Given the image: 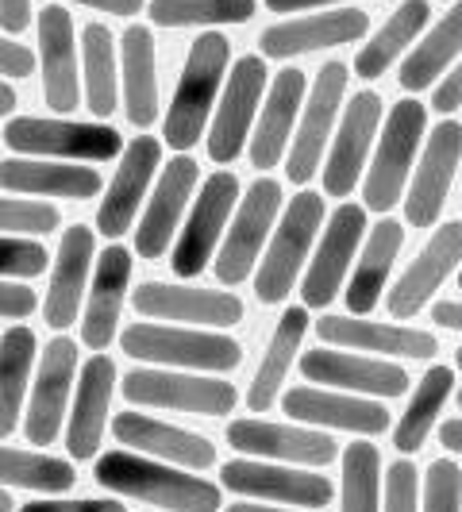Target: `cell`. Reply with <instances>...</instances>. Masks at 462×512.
Segmentation results:
<instances>
[{
    "label": "cell",
    "instance_id": "cell-1",
    "mask_svg": "<svg viewBox=\"0 0 462 512\" xmlns=\"http://www.w3.org/2000/svg\"><path fill=\"white\" fill-rule=\"evenodd\" d=\"M93 478L108 493L154 505L158 512H220V505H224L220 486H212L197 470H181L170 462L147 459V455H135L128 447L97 455Z\"/></svg>",
    "mask_w": 462,
    "mask_h": 512
},
{
    "label": "cell",
    "instance_id": "cell-2",
    "mask_svg": "<svg viewBox=\"0 0 462 512\" xmlns=\"http://www.w3.org/2000/svg\"><path fill=\"white\" fill-rule=\"evenodd\" d=\"M231 62V43L220 31H201V39L189 47V58L181 66L178 89H174V101L166 112V143L174 151H189L201 143L205 124L216 108V97L224 89V77H228Z\"/></svg>",
    "mask_w": 462,
    "mask_h": 512
},
{
    "label": "cell",
    "instance_id": "cell-3",
    "mask_svg": "<svg viewBox=\"0 0 462 512\" xmlns=\"http://www.w3.org/2000/svg\"><path fill=\"white\" fill-rule=\"evenodd\" d=\"M120 351L143 366L197 370V374H228L243 362V347L231 335L205 332V328H174L154 320L124 328Z\"/></svg>",
    "mask_w": 462,
    "mask_h": 512
},
{
    "label": "cell",
    "instance_id": "cell-4",
    "mask_svg": "<svg viewBox=\"0 0 462 512\" xmlns=\"http://www.w3.org/2000/svg\"><path fill=\"white\" fill-rule=\"evenodd\" d=\"M324 220H328L324 216V193L305 189V193H297L289 201V208L282 212V224H274L266 255L258 258V305H282V301H289V293H293V285H297L308 255H312V243L324 231Z\"/></svg>",
    "mask_w": 462,
    "mask_h": 512
},
{
    "label": "cell",
    "instance_id": "cell-5",
    "mask_svg": "<svg viewBox=\"0 0 462 512\" xmlns=\"http://www.w3.org/2000/svg\"><path fill=\"white\" fill-rule=\"evenodd\" d=\"M424 124L428 112L420 101H397L382 120L378 131V151L366 162V178H362V201L366 212H389L393 205L405 201L412 166H416V151L424 139Z\"/></svg>",
    "mask_w": 462,
    "mask_h": 512
},
{
    "label": "cell",
    "instance_id": "cell-6",
    "mask_svg": "<svg viewBox=\"0 0 462 512\" xmlns=\"http://www.w3.org/2000/svg\"><path fill=\"white\" fill-rule=\"evenodd\" d=\"M120 393L139 409H170L185 416H228L239 405L235 385L220 374L197 370H166V366H139L120 378Z\"/></svg>",
    "mask_w": 462,
    "mask_h": 512
},
{
    "label": "cell",
    "instance_id": "cell-7",
    "mask_svg": "<svg viewBox=\"0 0 462 512\" xmlns=\"http://www.w3.org/2000/svg\"><path fill=\"white\" fill-rule=\"evenodd\" d=\"M282 212V181L255 178L251 189L239 197V205L231 212V228L220 239V251L212 258L216 282L235 289L247 278H255L258 258H262V243L274 235V220Z\"/></svg>",
    "mask_w": 462,
    "mask_h": 512
},
{
    "label": "cell",
    "instance_id": "cell-8",
    "mask_svg": "<svg viewBox=\"0 0 462 512\" xmlns=\"http://www.w3.org/2000/svg\"><path fill=\"white\" fill-rule=\"evenodd\" d=\"M4 147L24 158H62V162H108L124 151V135L112 124H74L16 116L0 131Z\"/></svg>",
    "mask_w": 462,
    "mask_h": 512
},
{
    "label": "cell",
    "instance_id": "cell-9",
    "mask_svg": "<svg viewBox=\"0 0 462 512\" xmlns=\"http://www.w3.org/2000/svg\"><path fill=\"white\" fill-rule=\"evenodd\" d=\"M235 205H239V178L231 170H216V174H208L201 181L193 212L181 224L178 239H174V251H170V270L178 278H197L208 262L216 258Z\"/></svg>",
    "mask_w": 462,
    "mask_h": 512
},
{
    "label": "cell",
    "instance_id": "cell-10",
    "mask_svg": "<svg viewBox=\"0 0 462 512\" xmlns=\"http://www.w3.org/2000/svg\"><path fill=\"white\" fill-rule=\"evenodd\" d=\"M224 489L266 501V505H297V509L320 512L332 505V482L308 466H289V462H266V459H231L220 470Z\"/></svg>",
    "mask_w": 462,
    "mask_h": 512
},
{
    "label": "cell",
    "instance_id": "cell-11",
    "mask_svg": "<svg viewBox=\"0 0 462 512\" xmlns=\"http://www.w3.org/2000/svg\"><path fill=\"white\" fill-rule=\"evenodd\" d=\"M347 66L343 62H328L316 81H312V93H308L305 108H301V128L293 131V143L285 154V178L293 185H308V181L320 174L324 166V147L332 143L335 120H339V108L347 97Z\"/></svg>",
    "mask_w": 462,
    "mask_h": 512
},
{
    "label": "cell",
    "instance_id": "cell-12",
    "mask_svg": "<svg viewBox=\"0 0 462 512\" xmlns=\"http://www.w3.org/2000/svg\"><path fill=\"white\" fill-rule=\"evenodd\" d=\"M262 93H266V62H262V54L235 58L228 85H224V97L216 101L212 131H208V158L212 162L231 166L243 154V147L251 143Z\"/></svg>",
    "mask_w": 462,
    "mask_h": 512
},
{
    "label": "cell",
    "instance_id": "cell-13",
    "mask_svg": "<svg viewBox=\"0 0 462 512\" xmlns=\"http://www.w3.org/2000/svg\"><path fill=\"white\" fill-rule=\"evenodd\" d=\"M362 235H366V208L362 205L343 201L324 220L320 247H316V255L308 258L305 282H301L305 308H328L339 297V289L351 278V262L359 255Z\"/></svg>",
    "mask_w": 462,
    "mask_h": 512
},
{
    "label": "cell",
    "instance_id": "cell-14",
    "mask_svg": "<svg viewBox=\"0 0 462 512\" xmlns=\"http://www.w3.org/2000/svg\"><path fill=\"white\" fill-rule=\"evenodd\" d=\"M462 162V124L459 120H443L424 151H420V162L412 170L409 189H405V220L412 228H436L439 216H443V205H447V193L455 185V174H459Z\"/></svg>",
    "mask_w": 462,
    "mask_h": 512
},
{
    "label": "cell",
    "instance_id": "cell-15",
    "mask_svg": "<svg viewBox=\"0 0 462 512\" xmlns=\"http://www.w3.org/2000/svg\"><path fill=\"white\" fill-rule=\"evenodd\" d=\"M77 343L58 335L47 343L43 359H39V374L31 382V405L24 416V436L35 447H47L62 436V424L70 416V401H74L77 385Z\"/></svg>",
    "mask_w": 462,
    "mask_h": 512
},
{
    "label": "cell",
    "instance_id": "cell-16",
    "mask_svg": "<svg viewBox=\"0 0 462 512\" xmlns=\"http://www.w3.org/2000/svg\"><path fill=\"white\" fill-rule=\"evenodd\" d=\"M228 443L231 451L247 455V459H266V462H289V466H328L339 459V443L320 428H305V424H270V420H231L228 424Z\"/></svg>",
    "mask_w": 462,
    "mask_h": 512
},
{
    "label": "cell",
    "instance_id": "cell-17",
    "mask_svg": "<svg viewBox=\"0 0 462 512\" xmlns=\"http://www.w3.org/2000/svg\"><path fill=\"white\" fill-rule=\"evenodd\" d=\"M282 412L293 424L305 428H332V432H351V436H382L389 428V412L374 397L343 393V389H324V385H297L282 393Z\"/></svg>",
    "mask_w": 462,
    "mask_h": 512
},
{
    "label": "cell",
    "instance_id": "cell-18",
    "mask_svg": "<svg viewBox=\"0 0 462 512\" xmlns=\"http://www.w3.org/2000/svg\"><path fill=\"white\" fill-rule=\"evenodd\" d=\"M385 120V104L378 93L362 89L351 101L343 104V120L332 135V151L328 162L320 166L324 170V193L328 197H351L359 178L366 174V158L374 147V135L382 131Z\"/></svg>",
    "mask_w": 462,
    "mask_h": 512
},
{
    "label": "cell",
    "instance_id": "cell-19",
    "mask_svg": "<svg viewBox=\"0 0 462 512\" xmlns=\"http://www.w3.org/2000/svg\"><path fill=\"white\" fill-rule=\"evenodd\" d=\"M301 374L324 389H343L359 397H405L409 393V370L374 355H351L343 347H316L301 355Z\"/></svg>",
    "mask_w": 462,
    "mask_h": 512
},
{
    "label": "cell",
    "instance_id": "cell-20",
    "mask_svg": "<svg viewBox=\"0 0 462 512\" xmlns=\"http://www.w3.org/2000/svg\"><path fill=\"white\" fill-rule=\"evenodd\" d=\"M135 312L147 320H170L181 328H231L243 320V301L228 289L147 282L135 289Z\"/></svg>",
    "mask_w": 462,
    "mask_h": 512
},
{
    "label": "cell",
    "instance_id": "cell-21",
    "mask_svg": "<svg viewBox=\"0 0 462 512\" xmlns=\"http://www.w3.org/2000/svg\"><path fill=\"white\" fill-rule=\"evenodd\" d=\"M197 185H201V166L189 154H178V158H170V166H162L158 185L147 197V208H143L139 228H135V251H139V258L158 262L170 251V239L181 231V216H185L189 197L197 193Z\"/></svg>",
    "mask_w": 462,
    "mask_h": 512
},
{
    "label": "cell",
    "instance_id": "cell-22",
    "mask_svg": "<svg viewBox=\"0 0 462 512\" xmlns=\"http://www.w3.org/2000/svg\"><path fill=\"white\" fill-rule=\"evenodd\" d=\"M162 166V143L154 135H135L128 147H124V158L116 166V174L104 189L101 205H97V231L104 239H120L135 228V216H139V205L151 189L154 174Z\"/></svg>",
    "mask_w": 462,
    "mask_h": 512
},
{
    "label": "cell",
    "instance_id": "cell-23",
    "mask_svg": "<svg viewBox=\"0 0 462 512\" xmlns=\"http://www.w3.org/2000/svg\"><path fill=\"white\" fill-rule=\"evenodd\" d=\"M462 266V220H447L443 228L432 231V239L424 243V251L412 258L409 270L397 278L389 289V316L393 320H412L420 308L439 293V285L447 282Z\"/></svg>",
    "mask_w": 462,
    "mask_h": 512
},
{
    "label": "cell",
    "instance_id": "cell-24",
    "mask_svg": "<svg viewBox=\"0 0 462 512\" xmlns=\"http://www.w3.org/2000/svg\"><path fill=\"white\" fill-rule=\"evenodd\" d=\"M112 393H116V362L108 359L104 351H97L77 370V389L74 401H70V416H66V451H70V459H97L104 428H108Z\"/></svg>",
    "mask_w": 462,
    "mask_h": 512
},
{
    "label": "cell",
    "instance_id": "cell-25",
    "mask_svg": "<svg viewBox=\"0 0 462 512\" xmlns=\"http://www.w3.org/2000/svg\"><path fill=\"white\" fill-rule=\"evenodd\" d=\"M320 343L343 347V351H362L374 359H436L439 339L432 332H416L405 324H382L366 316H324L316 320Z\"/></svg>",
    "mask_w": 462,
    "mask_h": 512
},
{
    "label": "cell",
    "instance_id": "cell-26",
    "mask_svg": "<svg viewBox=\"0 0 462 512\" xmlns=\"http://www.w3.org/2000/svg\"><path fill=\"white\" fill-rule=\"evenodd\" d=\"M112 436L116 443H124L135 455H147V459L170 462V466H181V470H208L216 466V443L208 436H197V432H185V428H174L166 420H154L147 412H116L112 420Z\"/></svg>",
    "mask_w": 462,
    "mask_h": 512
},
{
    "label": "cell",
    "instance_id": "cell-27",
    "mask_svg": "<svg viewBox=\"0 0 462 512\" xmlns=\"http://www.w3.org/2000/svg\"><path fill=\"white\" fill-rule=\"evenodd\" d=\"M93 262H97V235L85 224L62 231V247L54 255L51 282H47V301L43 316L54 332H66L77 324V308L85 305L89 278H93Z\"/></svg>",
    "mask_w": 462,
    "mask_h": 512
},
{
    "label": "cell",
    "instance_id": "cell-28",
    "mask_svg": "<svg viewBox=\"0 0 462 512\" xmlns=\"http://www.w3.org/2000/svg\"><path fill=\"white\" fill-rule=\"evenodd\" d=\"M366 27H370V16L359 8H332V12H312V16L266 27L258 35V47H262V58H297V54L359 43Z\"/></svg>",
    "mask_w": 462,
    "mask_h": 512
},
{
    "label": "cell",
    "instance_id": "cell-29",
    "mask_svg": "<svg viewBox=\"0 0 462 512\" xmlns=\"http://www.w3.org/2000/svg\"><path fill=\"white\" fill-rule=\"evenodd\" d=\"M131 258L128 247L112 243L97 255L93 266V278H89V293H85V312H81V343L89 351H104L116 328H120V312L128 301V285H131Z\"/></svg>",
    "mask_w": 462,
    "mask_h": 512
},
{
    "label": "cell",
    "instance_id": "cell-30",
    "mask_svg": "<svg viewBox=\"0 0 462 512\" xmlns=\"http://www.w3.org/2000/svg\"><path fill=\"white\" fill-rule=\"evenodd\" d=\"M305 89H308V77L301 74L297 66H289V70H282V74L270 81L262 112H258V120H255V131H251V147H247L251 166H255L258 174L274 170L285 154H289L293 120H297L301 108H305Z\"/></svg>",
    "mask_w": 462,
    "mask_h": 512
},
{
    "label": "cell",
    "instance_id": "cell-31",
    "mask_svg": "<svg viewBox=\"0 0 462 512\" xmlns=\"http://www.w3.org/2000/svg\"><path fill=\"white\" fill-rule=\"evenodd\" d=\"M35 27H39V62H43V97H47V108L66 116L81 101L74 16L62 4H47Z\"/></svg>",
    "mask_w": 462,
    "mask_h": 512
},
{
    "label": "cell",
    "instance_id": "cell-32",
    "mask_svg": "<svg viewBox=\"0 0 462 512\" xmlns=\"http://www.w3.org/2000/svg\"><path fill=\"white\" fill-rule=\"evenodd\" d=\"M0 189L16 197L89 201V197H101L104 181L93 166H70V162H51V158H4Z\"/></svg>",
    "mask_w": 462,
    "mask_h": 512
},
{
    "label": "cell",
    "instance_id": "cell-33",
    "mask_svg": "<svg viewBox=\"0 0 462 512\" xmlns=\"http://www.w3.org/2000/svg\"><path fill=\"white\" fill-rule=\"evenodd\" d=\"M401 247H405V224H397V220H389V216H385L382 224H374V231L366 235L359 262H355L351 278L343 285L347 308H351L355 316H366V312L378 308V301H382V293H385V282H389V274H393V262L401 255Z\"/></svg>",
    "mask_w": 462,
    "mask_h": 512
},
{
    "label": "cell",
    "instance_id": "cell-34",
    "mask_svg": "<svg viewBox=\"0 0 462 512\" xmlns=\"http://www.w3.org/2000/svg\"><path fill=\"white\" fill-rule=\"evenodd\" d=\"M308 332V308H285L282 320L274 324L270 343L262 351V362L255 370V382L247 389V409L251 412H270L282 401V385L293 370V359L301 351V339Z\"/></svg>",
    "mask_w": 462,
    "mask_h": 512
},
{
    "label": "cell",
    "instance_id": "cell-35",
    "mask_svg": "<svg viewBox=\"0 0 462 512\" xmlns=\"http://www.w3.org/2000/svg\"><path fill=\"white\" fill-rule=\"evenodd\" d=\"M120 81H124V108L135 128H151L158 120V70H154L151 27L131 24L120 43Z\"/></svg>",
    "mask_w": 462,
    "mask_h": 512
},
{
    "label": "cell",
    "instance_id": "cell-36",
    "mask_svg": "<svg viewBox=\"0 0 462 512\" xmlns=\"http://www.w3.org/2000/svg\"><path fill=\"white\" fill-rule=\"evenodd\" d=\"M459 58H462V0H455L451 12L409 51L405 66H401V89L420 93V89L436 85L439 77L447 74V66L459 62Z\"/></svg>",
    "mask_w": 462,
    "mask_h": 512
},
{
    "label": "cell",
    "instance_id": "cell-37",
    "mask_svg": "<svg viewBox=\"0 0 462 512\" xmlns=\"http://www.w3.org/2000/svg\"><path fill=\"white\" fill-rule=\"evenodd\" d=\"M39 355V339L27 324H12L0 335V439L16 432V420L24 412L31 366Z\"/></svg>",
    "mask_w": 462,
    "mask_h": 512
},
{
    "label": "cell",
    "instance_id": "cell-38",
    "mask_svg": "<svg viewBox=\"0 0 462 512\" xmlns=\"http://www.w3.org/2000/svg\"><path fill=\"white\" fill-rule=\"evenodd\" d=\"M428 20H432V4H428V0H405V4L385 20L378 35H374L370 43H362V51L355 54V74L366 77V81L382 77L385 70L420 39V31L428 27Z\"/></svg>",
    "mask_w": 462,
    "mask_h": 512
},
{
    "label": "cell",
    "instance_id": "cell-39",
    "mask_svg": "<svg viewBox=\"0 0 462 512\" xmlns=\"http://www.w3.org/2000/svg\"><path fill=\"white\" fill-rule=\"evenodd\" d=\"M451 389H455V370L451 366H432L416 382L409 409L401 412V420L393 424V447L401 455H416L428 443V436L436 432L439 424V412H443L447 397H451Z\"/></svg>",
    "mask_w": 462,
    "mask_h": 512
},
{
    "label": "cell",
    "instance_id": "cell-40",
    "mask_svg": "<svg viewBox=\"0 0 462 512\" xmlns=\"http://www.w3.org/2000/svg\"><path fill=\"white\" fill-rule=\"evenodd\" d=\"M81 66H85V108L108 120L120 104V70H116V39L104 24H85L81 31Z\"/></svg>",
    "mask_w": 462,
    "mask_h": 512
},
{
    "label": "cell",
    "instance_id": "cell-41",
    "mask_svg": "<svg viewBox=\"0 0 462 512\" xmlns=\"http://www.w3.org/2000/svg\"><path fill=\"white\" fill-rule=\"evenodd\" d=\"M0 486L35 489L54 497L77 486V470L70 459H54L47 451H16L0 443Z\"/></svg>",
    "mask_w": 462,
    "mask_h": 512
},
{
    "label": "cell",
    "instance_id": "cell-42",
    "mask_svg": "<svg viewBox=\"0 0 462 512\" xmlns=\"http://www.w3.org/2000/svg\"><path fill=\"white\" fill-rule=\"evenodd\" d=\"M343 482H339V512H382V455L374 443H347L339 451Z\"/></svg>",
    "mask_w": 462,
    "mask_h": 512
},
{
    "label": "cell",
    "instance_id": "cell-43",
    "mask_svg": "<svg viewBox=\"0 0 462 512\" xmlns=\"http://www.w3.org/2000/svg\"><path fill=\"white\" fill-rule=\"evenodd\" d=\"M258 0H151L147 16L158 27H216L247 24Z\"/></svg>",
    "mask_w": 462,
    "mask_h": 512
},
{
    "label": "cell",
    "instance_id": "cell-44",
    "mask_svg": "<svg viewBox=\"0 0 462 512\" xmlns=\"http://www.w3.org/2000/svg\"><path fill=\"white\" fill-rule=\"evenodd\" d=\"M62 224V212L47 201H27V197H0V235H20L39 239L51 235Z\"/></svg>",
    "mask_w": 462,
    "mask_h": 512
},
{
    "label": "cell",
    "instance_id": "cell-45",
    "mask_svg": "<svg viewBox=\"0 0 462 512\" xmlns=\"http://www.w3.org/2000/svg\"><path fill=\"white\" fill-rule=\"evenodd\" d=\"M420 512H462V466L451 459H436L420 486Z\"/></svg>",
    "mask_w": 462,
    "mask_h": 512
},
{
    "label": "cell",
    "instance_id": "cell-46",
    "mask_svg": "<svg viewBox=\"0 0 462 512\" xmlns=\"http://www.w3.org/2000/svg\"><path fill=\"white\" fill-rule=\"evenodd\" d=\"M47 247L39 239H20V235H0V278H39L47 274Z\"/></svg>",
    "mask_w": 462,
    "mask_h": 512
},
{
    "label": "cell",
    "instance_id": "cell-47",
    "mask_svg": "<svg viewBox=\"0 0 462 512\" xmlns=\"http://www.w3.org/2000/svg\"><path fill=\"white\" fill-rule=\"evenodd\" d=\"M420 474L416 462L397 459L385 470V509L382 512H420Z\"/></svg>",
    "mask_w": 462,
    "mask_h": 512
},
{
    "label": "cell",
    "instance_id": "cell-48",
    "mask_svg": "<svg viewBox=\"0 0 462 512\" xmlns=\"http://www.w3.org/2000/svg\"><path fill=\"white\" fill-rule=\"evenodd\" d=\"M20 512H128V505L120 501H104V497H85V501H70V497H39V501H27Z\"/></svg>",
    "mask_w": 462,
    "mask_h": 512
},
{
    "label": "cell",
    "instance_id": "cell-49",
    "mask_svg": "<svg viewBox=\"0 0 462 512\" xmlns=\"http://www.w3.org/2000/svg\"><path fill=\"white\" fill-rule=\"evenodd\" d=\"M39 308L35 289L24 282H0V320H27Z\"/></svg>",
    "mask_w": 462,
    "mask_h": 512
},
{
    "label": "cell",
    "instance_id": "cell-50",
    "mask_svg": "<svg viewBox=\"0 0 462 512\" xmlns=\"http://www.w3.org/2000/svg\"><path fill=\"white\" fill-rule=\"evenodd\" d=\"M35 74V51L24 47V43H16V39H8V35H0V77H31Z\"/></svg>",
    "mask_w": 462,
    "mask_h": 512
},
{
    "label": "cell",
    "instance_id": "cell-51",
    "mask_svg": "<svg viewBox=\"0 0 462 512\" xmlns=\"http://www.w3.org/2000/svg\"><path fill=\"white\" fill-rule=\"evenodd\" d=\"M432 108L443 112V116H451L455 108H462V58L455 70H447V74L436 81V97H432Z\"/></svg>",
    "mask_w": 462,
    "mask_h": 512
},
{
    "label": "cell",
    "instance_id": "cell-52",
    "mask_svg": "<svg viewBox=\"0 0 462 512\" xmlns=\"http://www.w3.org/2000/svg\"><path fill=\"white\" fill-rule=\"evenodd\" d=\"M31 24V0H0V27L8 35H20Z\"/></svg>",
    "mask_w": 462,
    "mask_h": 512
},
{
    "label": "cell",
    "instance_id": "cell-53",
    "mask_svg": "<svg viewBox=\"0 0 462 512\" xmlns=\"http://www.w3.org/2000/svg\"><path fill=\"white\" fill-rule=\"evenodd\" d=\"M70 4H85V8L108 12V16H135V12H143V0H70Z\"/></svg>",
    "mask_w": 462,
    "mask_h": 512
},
{
    "label": "cell",
    "instance_id": "cell-54",
    "mask_svg": "<svg viewBox=\"0 0 462 512\" xmlns=\"http://www.w3.org/2000/svg\"><path fill=\"white\" fill-rule=\"evenodd\" d=\"M432 320L447 332H462V301H436L432 305Z\"/></svg>",
    "mask_w": 462,
    "mask_h": 512
},
{
    "label": "cell",
    "instance_id": "cell-55",
    "mask_svg": "<svg viewBox=\"0 0 462 512\" xmlns=\"http://www.w3.org/2000/svg\"><path fill=\"white\" fill-rule=\"evenodd\" d=\"M439 443H443V451L462 455V416L459 420H443V424H439Z\"/></svg>",
    "mask_w": 462,
    "mask_h": 512
},
{
    "label": "cell",
    "instance_id": "cell-56",
    "mask_svg": "<svg viewBox=\"0 0 462 512\" xmlns=\"http://www.w3.org/2000/svg\"><path fill=\"white\" fill-rule=\"evenodd\" d=\"M270 12H305V8H324V4H343V0H262Z\"/></svg>",
    "mask_w": 462,
    "mask_h": 512
},
{
    "label": "cell",
    "instance_id": "cell-57",
    "mask_svg": "<svg viewBox=\"0 0 462 512\" xmlns=\"http://www.w3.org/2000/svg\"><path fill=\"white\" fill-rule=\"evenodd\" d=\"M224 512H308V509H282V505H255V501H239Z\"/></svg>",
    "mask_w": 462,
    "mask_h": 512
},
{
    "label": "cell",
    "instance_id": "cell-58",
    "mask_svg": "<svg viewBox=\"0 0 462 512\" xmlns=\"http://www.w3.org/2000/svg\"><path fill=\"white\" fill-rule=\"evenodd\" d=\"M16 89H12V85H8V81H0V116H12V112H16Z\"/></svg>",
    "mask_w": 462,
    "mask_h": 512
},
{
    "label": "cell",
    "instance_id": "cell-59",
    "mask_svg": "<svg viewBox=\"0 0 462 512\" xmlns=\"http://www.w3.org/2000/svg\"><path fill=\"white\" fill-rule=\"evenodd\" d=\"M0 512H16V505H12V497H8L4 486H0Z\"/></svg>",
    "mask_w": 462,
    "mask_h": 512
},
{
    "label": "cell",
    "instance_id": "cell-60",
    "mask_svg": "<svg viewBox=\"0 0 462 512\" xmlns=\"http://www.w3.org/2000/svg\"><path fill=\"white\" fill-rule=\"evenodd\" d=\"M455 370H462V347L455 351Z\"/></svg>",
    "mask_w": 462,
    "mask_h": 512
},
{
    "label": "cell",
    "instance_id": "cell-61",
    "mask_svg": "<svg viewBox=\"0 0 462 512\" xmlns=\"http://www.w3.org/2000/svg\"><path fill=\"white\" fill-rule=\"evenodd\" d=\"M459 289H462V266H459Z\"/></svg>",
    "mask_w": 462,
    "mask_h": 512
},
{
    "label": "cell",
    "instance_id": "cell-62",
    "mask_svg": "<svg viewBox=\"0 0 462 512\" xmlns=\"http://www.w3.org/2000/svg\"><path fill=\"white\" fill-rule=\"evenodd\" d=\"M459 409H462V389H459Z\"/></svg>",
    "mask_w": 462,
    "mask_h": 512
},
{
    "label": "cell",
    "instance_id": "cell-63",
    "mask_svg": "<svg viewBox=\"0 0 462 512\" xmlns=\"http://www.w3.org/2000/svg\"><path fill=\"white\" fill-rule=\"evenodd\" d=\"M151 512H158V509H151Z\"/></svg>",
    "mask_w": 462,
    "mask_h": 512
}]
</instances>
